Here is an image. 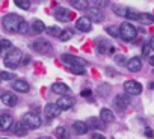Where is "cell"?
I'll list each match as a JSON object with an SVG mask.
<instances>
[{"mask_svg": "<svg viewBox=\"0 0 154 139\" xmlns=\"http://www.w3.org/2000/svg\"><path fill=\"white\" fill-rule=\"evenodd\" d=\"M23 21H24V20H23L20 15H17V14H8V15L3 17L2 24H3L5 30L14 33V32H18V27H20V24H21Z\"/></svg>", "mask_w": 154, "mask_h": 139, "instance_id": "1", "label": "cell"}, {"mask_svg": "<svg viewBox=\"0 0 154 139\" xmlns=\"http://www.w3.org/2000/svg\"><path fill=\"white\" fill-rule=\"evenodd\" d=\"M21 124H23L27 130H35V128L41 127L42 119H41V116H39L36 112H27V113L23 115V118H21Z\"/></svg>", "mask_w": 154, "mask_h": 139, "instance_id": "2", "label": "cell"}, {"mask_svg": "<svg viewBox=\"0 0 154 139\" xmlns=\"http://www.w3.org/2000/svg\"><path fill=\"white\" fill-rule=\"evenodd\" d=\"M21 59H23V53H21V50H18V48H11L9 51H8V54L5 56V65L8 66V68H17L18 65H20V62H21Z\"/></svg>", "mask_w": 154, "mask_h": 139, "instance_id": "3", "label": "cell"}, {"mask_svg": "<svg viewBox=\"0 0 154 139\" xmlns=\"http://www.w3.org/2000/svg\"><path fill=\"white\" fill-rule=\"evenodd\" d=\"M119 36L124 39V41H134L136 35H137V30L136 27L130 23V21H125L119 26Z\"/></svg>", "mask_w": 154, "mask_h": 139, "instance_id": "4", "label": "cell"}, {"mask_svg": "<svg viewBox=\"0 0 154 139\" xmlns=\"http://www.w3.org/2000/svg\"><path fill=\"white\" fill-rule=\"evenodd\" d=\"M60 59H62V62L65 63V65H68V66H86L88 65V62L85 60V59H82V57H79V56H74V54H62L60 56Z\"/></svg>", "mask_w": 154, "mask_h": 139, "instance_id": "5", "label": "cell"}, {"mask_svg": "<svg viewBox=\"0 0 154 139\" xmlns=\"http://www.w3.org/2000/svg\"><path fill=\"white\" fill-rule=\"evenodd\" d=\"M124 89L128 95H139L142 92V85L136 80H127L124 83Z\"/></svg>", "mask_w": 154, "mask_h": 139, "instance_id": "6", "label": "cell"}, {"mask_svg": "<svg viewBox=\"0 0 154 139\" xmlns=\"http://www.w3.org/2000/svg\"><path fill=\"white\" fill-rule=\"evenodd\" d=\"M54 18H56L57 21L66 23V21H69V20L72 18V12H71L69 9H66V8H57V9L54 11Z\"/></svg>", "mask_w": 154, "mask_h": 139, "instance_id": "7", "label": "cell"}, {"mask_svg": "<svg viewBox=\"0 0 154 139\" xmlns=\"http://www.w3.org/2000/svg\"><path fill=\"white\" fill-rule=\"evenodd\" d=\"M32 48L36 51V53H48L51 50V44L45 39H36L33 44H32Z\"/></svg>", "mask_w": 154, "mask_h": 139, "instance_id": "8", "label": "cell"}, {"mask_svg": "<svg viewBox=\"0 0 154 139\" xmlns=\"http://www.w3.org/2000/svg\"><path fill=\"white\" fill-rule=\"evenodd\" d=\"M75 29L80 32H89L92 29V21L89 20V17H80L75 21Z\"/></svg>", "mask_w": 154, "mask_h": 139, "instance_id": "9", "label": "cell"}, {"mask_svg": "<svg viewBox=\"0 0 154 139\" xmlns=\"http://www.w3.org/2000/svg\"><path fill=\"white\" fill-rule=\"evenodd\" d=\"M51 91H53V92H56V94H59V95H62V97H68V95L71 94L69 86H66V85H65V83H62V82H56V83H53Z\"/></svg>", "mask_w": 154, "mask_h": 139, "instance_id": "10", "label": "cell"}, {"mask_svg": "<svg viewBox=\"0 0 154 139\" xmlns=\"http://www.w3.org/2000/svg\"><path fill=\"white\" fill-rule=\"evenodd\" d=\"M128 104H130V98H128L127 95H116L115 100H113V106H115L118 110H121V112H124Z\"/></svg>", "mask_w": 154, "mask_h": 139, "instance_id": "11", "label": "cell"}, {"mask_svg": "<svg viewBox=\"0 0 154 139\" xmlns=\"http://www.w3.org/2000/svg\"><path fill=\"white\" fill-rule=\"evenodd\" d=\"M14 124V118L9 113H2L0 115V130H9Z\"/></svg>", "mask_w": 154, "mask_h": 139, "instance_id": "12", "label": "cell"}, {"mask_svg": "<svg viewBox=\"0 0 154 139\" xmlns=\"http://www.w3.org/2000/svg\"><path fill=\"white\" fill-rule=\"evenodd\" d=\"M125 65H127V68H128V71L137 73L139 70L142 68V59H140V57H131V59L127 60Z\"/></svg>", "mask_w": 154, "mask_h": 139, "instance_id": "13", "label": "cell"}, {"mask_svg": "<svg viewBox=\"0 0 154 139\" xmlns=\"http://www.w3.org/2000/svg\"><path fill=\"white\" fill-rule=\"evenodd\" d=\"M44 113H45V118H47V119H53V118H56V116L60 113V110H59V107H57L56 104L48 103V104L45 106V109H44Z\"/></svg>", "mask_w": 154, "mask_h": 139, "instance_id": "14", "label": "cell"}, {"mask_svg": "<svg viewBox=\"0 0 154 139\" xmlns=\"http://www.w3.org/2000/svg\"><path fill=\"white\" fill-rule=\"evenodd\" d=\"M72 104H74V100L71 97H60L56 101V106L59 107V110H66V109L72 107Z\"/></svg>", "mask_w": 154, "mask_h": 139, "instance_id": "15", "label": "cell"}, {"mask_svg": "<svg viewBox=\"0 0 154 139\" xmlns=\"http://www.w3.org/2000/svg\"><path fill=\"white\" fill-rule=\"evenodd\" d=\"M2 101H3V104H5V106L14 107V106L18 103V98H17V95H15V94H12V92H5V94L2 95Z\"/></svg>", "mask_w": 154, "mask_h": 139, "instance_id": "16", "label": "cell"}, {"mask_svg": "<svg viewBox=\"0 0 154 139\" xmlns=\"http://www.w3.org/2000/svg\"><path fill=\"white\" fill-rule=\"evenodd\" d=\"M100 119H101V122H113L115 121V115H113V112L110 109L103 107L100 110Z\"/></svg>", "mask_w": 154, "mask_h": 139, "instance_id": "17", "label": "cell"}, {"mask_svg": "<svg viewBox=\"0 0 154 139\" xmlns=\"http://www.w3.org/2000/svg\"><path fill=\"white\" fill-rule=\"evenodd\" d=\"M12 88H14L17 92H23V94L30 91V86H29V83H27L26 80H15L14 85H12Z\"/></svg>", "mask_w": 154, "mask_h": 139, "instance_id": "18", "label": "cell"}, {"mask_svg": "<svg viewBox=\"0 0 154 139\" xmlns=\"http://www.w3.org/2000/svg\"><path fill=\"white\" fill-rule=\"evenodd\" d=\"M72 128H74V131H75L77 134H85V133L88 131L86 122H82V121H75V122L72 124Z\"/></svg>", "mask_w": 154, "mask_h": 139, "instance_id": "19", "label": "cell"}, {"mask_svg": "<svg viewBox=\"0 0 154 139\" xmlns=\"http://www.w3.org/2000/svg\"><path fill=\"white\" fill-rule=\"evenodd\" d=\"M89 12H91V17H89V20H91V21H92V20H94L95 23H100V21H103L104 15L101 14V11H100L98 8H92Z\"/></svg>", "mask_w": 154, "mask_h": 139, "instance_id": "20", "label": "cell"}, {"mask_svg": "<svg viewBox=\"0 0 154 139\" xmlns=\"http://www.w3.org/2000/svg\"><path fill=\"white\" fill-rule=\"evenodd\" d=\"M71 6L75 8V9H79V11H86L89 8V3L88 2H82V0H71Z\"/></svg>", "mask_w": 154, "mask_h": 139, "instance_id": "21", "label": "cell"}, {"mask_svg": "<svg viewBox=\"0 0 154 139\" xmlns=\"http://www.w3.org/2000/svg\"><path fill=\"white\" fill-rule=\"evenodd\" d=\"M54 133H56V137H57V139H69V133H68V128H66V127H63V125L57 127Z\"/></svg>", "mask_w": 154, "mask_h": 139, "instance_id": "22", "label": "cell"}, {"mask_svg": "<svg viewBox=\"0 0 154 139\" xmlns=\"http://www.w3.org/2000/svg\"><path fill=\"white\" fill-rule=\"evenodd\" d=\"M112 9H113V12H115L116 15H119V17H125L127 12H128V8H127V6H122V5H112Z\"/></svg>", "mask_w": 154, "mask_h": 139, "instance_id": "23", "label": "cell"}, {"mask_svg": "<svg viewBox=\"0 0 154 139\" xmlns=\"http://www.w3.org/2000/svg\"><path fill=\"white\" fill-rule=\"evenodd\" d=\"M14 133L17 134V136H20V137H23V136H26L27 134V128L21 124V121L20 122H17L15 124V127H14Z\"/></svg>", "mask_w": 154, "mask_h": 139, "instance_id": "24", "label": "cell"}, {"mask_svg": "<svg viewBox=\"0 0 154 139\" xmlns=\"http://www.w3.org/2000/svg\"><path fill=\"white\" fill-rule=\"evenodd\" d=\"M32 29H33L35 33H42V32L45 30V24H44L41 20H35L33 24H32Z\"/></svg>", "mask_w": 154, "mask_h": 139, "instance_id": "25", "label": "cell"}, {"mask_svg": "<svg viewBox=\"0 0 154 139\" xmlns=\"http://www.w3.org/2000/svg\"><path fill=\"white\" fill-rule=\"evenodd\" d=\"M72 35H74V32H72L71 29H63V30H60V33H59V39H60V41H68V39L72 38Z\"/></svg>", "mask_w": 154, "mask_h": 139, "instance_id": "26", "label": "cell"}, {"mask_svg": "<svg viewBox=\"0 0 154 139\" xmlns=\"http://www.w3.org/2000/svg\"><path fill=\"white\" fill-rule=\"evenodd\" d=\"M139 21H142V24H151V23H154V15L152 14H139Z\"/></svg>", "mask_w": 154, "mask_h": 139, "instance_id": "27", "label": "cell"}, {"mask_svg": "<svg viewBox=\"0 0 154 139\" xmlns=\"http://www.w3.org/2000/svg\"><path fill=\"white\" fill-rule=\"evenodd\" d=\"M89 125L94 127V128H103L104 124H101V119L98 118H89Z\"/></svg>", "mask_w": 154, "mask_h": 139, "instance_id": "28", "label": "cell"}, {"mask_svg": "<svg viewBox=\"0 0 154 139\" xmlns=\"http://www.w3.org/2000/svg\"><path fill=\"white\" fill-rule=\"evenodd\" d=\"M11 47H12L11 41H8V39H0V53H2L3 50H8V51H9Z\"/></svg>", "mask_w": 154, "mask_h": 139, "instance_id": "29", "label": "cell"}, {"mask_svg": "<svg viewBox=\"0 0 154 139\" xmlns=\"http://www.w3.org/2000/svg\"><path fill=\"white\" fill-rule=\"evenodd\" d=\"M15 5L21 9H29L30 8V2L29 0H15Z\"/></svg>", "mask_w": 154, "mask_h": 139, "instance_id": "30", "label": "cell"}, {"mask_svg": "<svg viewBox=\"0 0 154 139\" xmlns=\"http://www.w3.org/2000/svg\"><path fill=\"white\" fill-rule=\"evenodd\" d=\"M69 71H71L72 74L82 76V74H85V68H83V66H69Z\"/></svg>", "mask_w": 154, "mask_h": 139, "instance_id": "31", "label": "cell"}, {"mask_svg": "<svg viewBox=\"0 0 154 139\" xmlns=\"http://www.w3.org/2000/svg\"><path fill=\"white\" fill-rule=\"evenodd\" d=\"M15 77V74L9 73V71H2L0 73V80H12Z\"/></svg>", "mask_w": 154, "mask_h": 139, "instance_id": "32", "label": "cell"}, {"mask_svg": "<svg viewBox=\"0 0 154 139\" xmlns=\"http://www.w3.org/2000/svg\"><path fill=\"white\" fill-rule=\"evenodd\" d=\"M45 32H47L48 35H56V36H59L60 29H59L57 26H54V27H47V29H45Z\"/></svg>", "mask_w": 154, "mask_h": 139, "instance_id": "33", "label": "cell"}, {"mask_svg": "<svg viewBox=\"0 0 154 139\" xmlns=\"http://www.w3.org/2000/svg\"><path fill=\"white\" fill-rule=\"evenodd\" d=\"M106 32H107L109 35H112V36H118V35H119L118 29H116V27H110V26H109V27H106Z\"/></svg>", "mask_w": 154, "mask_h": 139, "instance_id": "34", "label": "cell"}, {"mask_svg": "<svg viewBox=\"0 0 154 139\" xmlns=\"http://www.w3.org/2000/svg\"><path fill=\"white\" fill-rule=\"evenodd\" d=\"M27 29H29L27 23H26V21H23V23L20 24V27H18V32H20V33H26V32H27Z\"/></svg>", "mask_w": 154, "mask_h": 139, "instance_id": "35", "label": "cell"}, {"mask_svg": "<svg viewBox=\"0 0 154 139\" xmlns=\"http://www.w3.org/2000/svg\"><path fill=\"white\" fill-rule=\"evenodd\" d=\"M115 59H116V62H118L119 65H125V62H127V59H125V57H124L122 54H119V56H116Z\"/></svg>", "mask_w": 154, "mask_h": 139, "instance_id": "36", "label": "cell"}, {"mask_svg": "<svg viewBox=\"0 0 154 139\" xmlns=\"http://www.w3.org/2000/svg\"><path fill=\"white\" fill-rule=\"evenodd\" d=\"M149 50H151V48H149V45H148V44H145V45L142 47V54H143V56H146V54L149 53Z\"/></svg>", "mask_w": 154, "mask_h": 139, "instance_id": "37", "label": "cell"}, {"mask_svg": "<svg viewBox=\"0 0 154 139\" xmlns=\"http://www.w3.org/2000/svg\"><path fill=\"white\" fill-rule=\"evenodd\" d=\"M91 139H106L103 134H100V133H92L91 134Z\"/></svg>", "mask_w": 154, "mask_h": 139, "instance_id": "38", "label": "cell"}, {"mask_svg": "<svg viewBox=\"0 0 154 139\" xmlns=\"http://www.w3.org/2000/svg\"><path fill=\"white\" fill-rule=\"evenodd\" d=\"M145 136H148V137H154V131H152L151 128H146V130H145Z\"/></svg>", "mask_w": 154, "mask_h": 139, "instance_id": "39", "label": "cell"}, {"mask_svg": "<svg viewBox=\"0 0 154 139\" xmlns=\"http://www.w3.org/2000/svg\"><path fill=\"white\" fill-rule=\"evenodd\" d=\"M89 95H91V91H89V89L82 91V97H89Z\"/></svg>", "mask_w": 154, "mask_h": 139, "instance_id": "40", "label": "cell"}, {"mask_svg": "<svg viewBox=\"0 0 154 139\" xmlns=\"http://www.w3.org/2000/svg\"><path fill=\"white\" fill-rule=\"evenodd\" d=\"M148 45H149V48H151V50H154V36L149 39V44H148Z\"/></svg>", "mask_w": 154, "mask_h": 139, "instance_id": "41", "label": "cell"}, {"mask_svg": "<svg viewBox=\"0 0 154 139\" xmlns=\"http://www.w3.org/2000/svg\"><path fill=\"white\" fill-rule=\"evenodd\" d=\"M149 63L154 66V56H149Z\"/></svg>", "mask_w": 154, "mask_h": 139, "instance_id": "42", "label": "cell"}, {"mask_svg": "<svg viewBox=\"0 0 154 139\" xmlns=\"http://www.w3.org/2000/svg\"><path fill=\"white\" fill-rule=\"evenodd\" d=\"M149 88H151V89H154V82H151V83H149Z\"/></svg>", "mask_w": 154, "mask_h": 139, "instance_id": "43", "label": "cell"}, {"mask_svg": "<svg viewBox=\"0 0 154 139\" xmlns=\"http://www.w3.org/2000/svg\"><path fill=\"white\" fill-rule=\"evenodd\" d=\"M38 139H51V137H48V136H44V137H38Z\"/></svg>", "mask_w": 154, "mask_h": 139, "instance_id": "44", "label": "cell"}, {"mask_svg": "<svg viewBox=\"0 0 154 139\" xmlns=\"http://www.w3.org/2000/svg\"><path fill=\"white\" fill-rule=\"evenodd\" d=\"M152 74H154V70H152Z\"/></svg>", "mask_w": 154, "mask_h": 139, "instance_id": "45", "label": "cell"}, {"mask_svg": "<svg viewBox=\"0 0 154 139\" xmlns=\"http://www.w3.org/2000/svg\"><path fill=\"white\" fill-rule=\"evenodd\" d=\"M5 139H6V137H5Z\"/></svg>", "mask_w": 154, "mask_h": 139, "instance_id": "46", "label": "cell"}]
</instances>
